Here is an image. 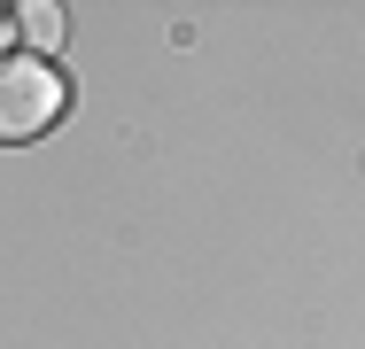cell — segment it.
Instances as JSON below:
<instances>
[{"mask_svg":"<svg viewBox=\"0 0 365 349\" xmlns=\"http://www.w3.org/2000/svg\"><path fill=\"white\" fill-rule=\"evenodd\" d=\"M71 85L47 55H0V140H39L63 117Z\"/></svg>","mask_w":365,"mask_h":349,"instance_id":"6da1fadb","label":"cell"},{"mask_svg":"<svg viewBox=\"0 0 365 349\" xmlns=\"http://www.w3.org/2000/svg\"><path fill=\"white\" fill-rule=\"evenodd\" d=\"M16 31H24L31 47H55V39H63V8H55V0H31V8H16Z\"/></svg>","mask_w":365,"mask_h":349,"instance_id":"7a4b0ae2","label":"cell"},{"mask_svg":"<svg viewBox=\"0 0 365 349\" xmlns=\"http://www.w3.org/2000/svg\"><path fill=\"white\" fill-rule=\"evenodd\" d=\"M8 31H16V16H0V55H8Z\"/></svg>","mask_w":365,"mask_h":349,"instance_id":"3957f363","label":"cell"}]
</instances>
